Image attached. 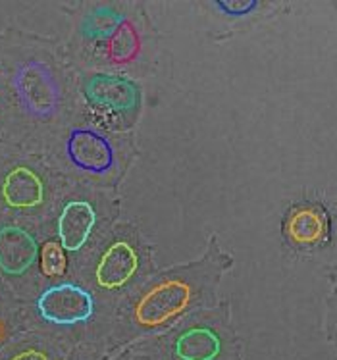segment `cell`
I'll use <instances>...</instances> for the list:
<instances>
[{
  "label": "cell",
  "instance_id": "9",
  "mask_svg": "<svg viewBox=\"0 0 337 360\" xmlns=\"http://www.w3.org/2000/svg\"><path fill=\"white\" fill-rule=\"evenodd\" d=\"M2 199L12 208H35L44 199L43 181L33 169L25 166L14 168L4 177Z\"/></svg>",
  "mask_w": 337,
  "mask_h": 360
},
{
  "label": "cell",
  "instance_id": "14",
  "mask_svg": "<svg viewBox=\"0 0 337 360\" xmlns=\"http://www.w3.org/2000/svg\"><path fill=\"white\" fill-rule=\"evenodd\" d=\"M68 270L66 249L56 241H46L41 247V272L46 278H62Z\"/></svg>",
  "mask_w": 337,
  "mask_h": 360
},
{
  "label": "cell",
  "instance_id": "11",
  "mask_svg": "<svg viewBox=\"0 0 337 360\" xmlns=\"http://www.w3.org/2000/svg\"><path fill=\"white\" fill-rule=\"evenodd\" d=\"M287 236L297 245L320 243L328 231L326 218L318 208H299L287 220Z\"/></svg>",
  "mask_w": 337,
  "mask_h": 360
},
{
  "label": "cell",
  "instance_id": "16",
  "mask_svg": "<svg viewBox=\"0 0 337 360\" xmlns=\"http://www.w3.org/2000/svg\"><path fill=\"white\" fill-rule=\"evenodd\" d=\"M12 360H49V359H46V354L41 353V351L30 349V351H23V353L15 354Z\"/></svg>",
  "mask_w": 337,
  "mask_h": 360
},
{
  "label": "cell",
  "instance_id": "1",
  "mask_svg": "<svg viewBox=\"0 0 337 360\" xmlns=\"http://www.w3.org/2000/svg\"><path fill=\"white\" fill-rule=\"evenodd\" d=\"M15 91L23 108L35 118H51L58 110L60 91L49 68L41 62L23 64L14 77Z\"/></svg>",
  "mask_w": 337,
  "mask_h": 360
},
{
  "label": "cell",
  "instance_id": "13",
  "mask_svg": "<svg viewBox=\"0 0 337 360\" xmlns=\"http://www.w3.org/2000/svg\"><path fill=\"white\" fill-rule=\"evenodd\" d=\"M124 18L112 8H98L89 15L83 25V33L89 39H108L122 25Z\"/></svg>",
  "mask_w": 337,
  "mask_h": 360
},
{
  "label": "cell",
  "instance_id": "7",
  "mask_svg": "<svg viewBox=\"0 0 337 360\" xmlns=\"http://www.w3.org/2000/svg\"><path fill=\"white\" fill-rule=\"evenodd\" d=\"M139 257L129 243H112L96 266V283L104 289H117L137 272Z\"/></svg>",
  "mask_w": 337,
  "mask_h": 360
},
{
  "label": "cell",
  "instance_id": "12",
  "mask_svg": "<svg viewBox=\"0 0 337 360\" xmlns=\"http://www.w3.org/2000/svg\"><path fill=\"white\" fill-rule=\"evenodd\" d=\"M137 52H139V37L132 23L124 20L110 37L108 56L117 64H125V62H132L137 56Z\"/></svg>",
  "mask_w": 337,
  "mask_h": 360
},
{
  "label": "cell",
  "instance_id": "6",
  "mask_svg": "<svg viewBox=\"0 0 337 360\" xmlns=\"http://www.w3.org/2000/svg\"><path fill=\"white\" fill-rule=\"evenodd\" d=\"M85 96L91 103L114 112H132L139 101V91L129 79L116 75H95L85 85Z\"/></svg>",
  "mask_w": 337,
  "mask_h": 360
},
{
  "label": "cell",
  "instance_id": "8",
  "mask_svg": "<svg viewBox=\"0 0 337 360\" xmlns=\"http://www.w3.org/2000/svg\"><path fill=\"white\" fill-rule=\"evenodd\" d=\"M96 224L95 208L87 200H72L64 206L58 220L60 245L66 250H80L87 243Z\"/></svg>",
  "mask_w": 337,
  "mask_h": 360
},
{
  "label": "cell",
  "instance_id": "3",
  "mask_svg": "<svg viewBox=\"0 0 337 360\" xmlns=\"http://www.w3.org/2000/svg\"><path fill=\"white\" fill-rule=\"evenodd\" d=\"M191 302V287L182 280H168L154 285L135 307V320L145 328H158L179 316Z\"/></svg>",
  "mask_w": 337,
  "mask_h": 360
},
{
  "label": "cell",
  "instance_id": "10",
  "mask_svg": "<svg viewBox=\"0 0 337 360\" xmlns=\"http://www.w3.org/2000/svg\"><path fill=\"white\" fill-rule=\"evenodd\" d=\"M220 351V338L208 328H191L176 341V354L179 360H214Z\"/></svg>",
  "mask_w": 337,
  "mask_h": 360
},
{
  "label": "cell",
  "instance_id": "2",
  "mask_svg": "<svg viewBox=\"0 0 337 360\" xmlns=\"http://www.w3.org/2000/svg\"><path fill=\"white\" fill-rule=\"evenodd\" d=\"M43 320L56 326H74L93 316V295L75 283H58L49 287L37 301Z\"/></svg>",
  "mask_w": 337,
  "mask_h": 360
},
{
  "label": "cell",
  "instance_id": "15",
  "mask_svg": "<svg viewBox=\"0 0 337 360\" xmlns=\"http://www.w3.org/2000/svg\"><path fill=\"white\" fill-rule=\"evenodd\" d=\"M216 6L220 8L222 12H226L229 15H245L249 14L250 10L257 8V2H245V0H231V2H216Z\"/></svg>",
  "mask_w": 337,
  "mask_h": 360
},
{
  "label": "cell",
  "instance_id": "17",
  "mask_svg": "<svg viewBox=\"0 0 337 360\" xmlns=\"http://www.w3.org/2000/svg\"><path fill=\"white\" fill-rule=\"evenodd\" d=\"M6 335H8L6 322H4V320H2V318H0V343H2V341H4V339H6Z\"/></svg>",
  "mask_w": 337,
  "mask_h": 360
},
{
  "label": "cell",
  "instance_id": "4",
  "mask_svg": "<svg viewBox=\"0 0 337 360\" xmlns=\"http://www.w3.org/2000/svg\"><path fill=\"white\" fill-rule=\"evenodd\" d=\"M66 150L68 158L74 166L96 176L106 174L116 162L110 141L93 129H83V127L74 129L68 137Z\"/></svg>",
  "mask_w": 337,
  "mask_h": 360
},
{
  "label": "cell",
  "instance_id": "5",
  "mask_svg": "<svg viewBox=\"0 0 337 360\" xmlns=\"http://www.w3.org/2000/svg\"><path fill=\"white\" fill-rule=\"evenodd\" d=\"M39 257L35 237L18 226L0 228V270L10 276H22Z\"/></svg>",
  "mask_w": 337,
  "mask_h": 360
}]
</instances>
